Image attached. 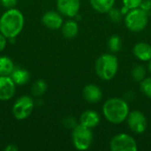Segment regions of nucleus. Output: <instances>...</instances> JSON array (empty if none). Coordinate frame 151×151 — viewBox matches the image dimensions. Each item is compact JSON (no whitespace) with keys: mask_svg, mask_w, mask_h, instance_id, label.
Instances as JSON below:
<instances>
[{"mask_svg":"<svg viewBox=\"0 0 151 151\" xmlns=\"http://www.w3.org/2000/svg\"><path fill=\"white\" fill-rule=\"evenodd\" d=\"M16 85H25L30 81V73L23 68H15L10 75Z\"/></svg>","mask_w":151,"mask_h":151,"instance_id":"obj_16","label":"nucleus"},{"mask_svg":"<svg viewBox=\"0 0 151 151\" xmlns=\"http://www.w3.org/2000/svg\"><path fill=\"white\" fill-rule=\"evenodd\" d=\"M62 35L66 39H73L74 38L79 32V25L77 21L73 19H68L63 23L62 27Z\"/></svg>","mask_w":151,"mask_h":151,"instance_id":"obj_15","label":"nucleus"},{"mask_svg":"<svg viewBox=\"0 0 151 151\" xmlns=\"http://www.w3.org/2000/svg\"><path fill=\"white\" fill-rule=\"evenodd\" d=\"M84 99L90 104L98 103L103 97V92L101 88L95 84L86 85L82 90Z\"/></svg>","mask_w":151,"mask_h":151,"instance_id":"obj_12","label":"nucleus"},{"mask_svg":"<svg viewBox=\"0 0 151 151\" xmlns=\"http://www.w3.org/2000/svg\"><path fill=\"white\" fill-rule=\"evenodd\" d=\"M81 0H57L58 11L65 17L74 18L80 11Z\"/></svg>","mask_w":151,"mask_h":151,"instance_id":"obj_9","label":"nucleus"},{"mask_svg":"<svg viewBox=\"0 0 151 151\" xmlns=\"http://www.w3.org/2000/svg\"><path fill=\"white\" fill-rule=\"evenodd\" d=\"M149 16L148 12L141 7L130 10L125 17V24L132 32H141L148 25Z\"/></svg>","mask_w":151,"mask_h":151,"instance_id":"obj_4","label":"nucleus"},{"mask_svg":"<svg viewBox=\"0 0 151 151\" xmlns=\"http://www.w3.org/2000/svg\"><path fill=\"white\" fill-rule=\"evenodd\" d=\"M34 108L35 102L33 98L28 96H22L15 101L12 111L16 119L24 120L31 115Z\"/></svg>","mask_w":151,"mask_h":151,"instance_id":"obj_6","label":"nucleus"},{"mask_svg":"<svg viewBox=\"0 0 151 151\" xmlns=\"http://www.w3.org/2000/svg\"><path fill=\"white\" fill-rule=\"evenodd\" d=\"M7 45V38L0 33V52L4 50Z\"/></svg>","mask_w":151,"mask_h":151,"instance_id":"obj_27","label":"nucleus"},{"mask_svg":"<svg viewBox=\"0 0 151 151\" xmlns=\"http://www.w3.org/2000/svg\"><path fill=\"white\" fill-rule=\"evenodd\" d=\"M19 148L15 144H9L4 148L5 151H18Z\"/></svg>","mask_w":151,"mask_h":151,"instance_id":"obj_29","label":"nucleus"},{"mask_svg":"<svg viewBox=\"0 0 151 151\" xmlns=\"http://www.w3.org/2000/svg\"><path fill=\"white\" fill-rule=\"evenodd\" d=\"M14 69V63L9 57H0V76H10Z\"/></svg>","mask_w":151,"mask_h":151,"instance_id":"obj_18","label":"nucleus"},{"mask_svg":"<svg viewBox=\"0 0 151 151\" xmlns=\"http://www.w3.org/2000/svg\"><path fill=\"white\" fill-rule=\"evenodd\" d=\"M149 62H150V63H149V70H150V72L151 73V59Z\"/></svg>","mask_w":151,"mask_h":151,"instance_id":"obj_30","label":"nucleus"},{"mask_svg":"<svg viewBox=\"0 0 151 151\" xmlns=\"http://www.w3.org/2000/svg\"><path fill=\"white\" fill-rule=\"evenodd\" d=\"M111 151H136L138 149L136 141L127 134L114 135L110 142Z\"/></svg>","mask_w":151,"mask_h":151,"instance_id":"obj_7","label":"nucleus"},{"mask_svg":"<svg viewBox=\"0 0 151 151\" xmlns=\"http://www.w3.org/2000/svg\"><path fill=\"white\" fill-rule=\"evenodd\" d=\"M146 76V70L143 65H137L132 70V77L135 81L141 82Z\"/></svg>","mask_w":151,"mask_h":151,"instance_id":"obj_21","label":"nucleus"},{"mask_svg":"<svg viewBox=\"0 0 151 151\" xmlns=\"http://www.w3.org/2000/svg\"><path fill=\"white\" fill-rule=\"evenodd\" d=\"M127 119V125L133 132L136 134H142L145 132L148 123L145 115L142 111H133L129 112Z\"/></svg>","mask_w":151,"mask_h":151,"instance_id":"obj_8","label":"nucleus"},{"mask_svg":"<svg viewBox=\"0 0 151 151\" xmlns=\"http://www.w3.org/2000/svg\"><path fill=\"white\" fill-rule=\"evenodd\" d=\"M47 90V83L43 80H36L31 88V93L35 97L42 96Z\"/></svg>","mask_w":151,"mask_h":151,"instance_id":"obj_19","label":"nucleus"},{"mask_svg":"<svg viewBox=\"0 0 151 151\" xmlns=\"http://www.w3.org/2000/svg\"><path fill=\"white\" fill-rule=\"evenodd\" d=\"M121 47H122V41H121V38L119 35H111L109 38V40H108V48L111 52L119 51Z\"/></svg>","mask_w":151,"mask_h":151,"instance_id":"obj_20","label":"nucleus"},{"mask_svg":"<svg viewBox=\"0 0 151 151\" xmlns=\"http://www.w3.org/2000/svg\"><path fill=\"white\" fill-rule=\"evenodd\" d=\"M124 7L128 9L129 11L134 8H138L141 6L143 0H122Z\"/></svg>","mask_w":151,"mask_h":151,"instance_id":"obj_24","label":"nucleus"},{"mask_svg":"<svg viewBox=\"0 0 151 151\" xmlns=\"http://www.w3.org/2000/svg\"><path fill=\"white\" fill-rule=\"evenodd\" d=\"M18 3V0H0V4L5 9L14 8Z\"/></svg>","mask_w":151,"mask_h":151,"instance_id":"obj_26","label":"nucleus"},{"mask_svg":"<svg viewBox=\"0 0 151 151\" xmlns=\"http://www.w3.org/2000/svg\"><path fill=\"white\" fill-rule=\"evenodd\" d=\"M129 112V106L127 103L118 97L108 99L103 107L104 118L111 124H121L127 119Z\"/></svg>","mask_w":151,"mask_h":151,"instance_id":"obj_2","label":"nucleus"},{"mask_svg":"<svg viewBox=\"0 0 151 151\" xmlns=\"http://www.w3.org/2000/svg\"><path fill=\"white\" fill-rule=\"evenodd\" d=\"M116 0H89L94 10L101 13H107L115 4Z\"/></svg>","mask_w":151,"mask_h":151,"instance_id":"obj_17","label":"nucleus"},{"mask_svg":"<svg viewBox=\"0 0 151 151\" xmlns=\"http://www.w3.org/2000/svg\"><path fill=\"white\" fill-rule=\"evenodd\" d=\"M62 16L63 15L58 11H48L42 15V22L49 29H59L64 23Z\"/></svg>","mask_w":151,"mask_h":151,"instance_id":"obj_11","label":"nucleus"},{"mask_svg":"<svg viewBox=\"0 0 151 151\" xmlns=\"http://www.w3.org/2000/svg\"><path fill=\"white\" fill-rule=\"evenodd\" d=\"M96 73L104 81H111L115 77L119 70V61L116 56L105 53L100 56L95 65Z\"/></svg>","mask_w":151,"mask_h":151,"instance_id":"obj_3","label":"nucleus"},{"mask_svg":"<svg viewBox=\"0 0 151 151\" xmlns=\"http://www.w3.org/2000/svg\"><path fill=\"white\" fill-rule=\"evenodd\" d=\"M16 84L10 76H0V101H8L13 97Z\"/></svg>","mask_w":151,"mask_h":151,"instance_id":"obj_10","label":"nucleus"},{"mask_svg":"<svg viewBox=\"0 0 151 151\" xmlns=\"http://www.w3.org/2000/svg\"><path fill=\"white\" fill-rule=\"evenodd\" d=\"M140 7L143 9L144 11L149 12L151 8V0H143Z\"/></svg>","mask_w":151,"mask_h":151,"instance_id":"obj_28","label":"nucleus"},{"mask_svg":"<svg viewBox=\"0 0 151 151\" xmlns=\"http://www.w3.org/2000/svg\"><path fill=\"white\" fill-rule=\"evenodd\" d=\"M100 116L99 114L92 110H88L82 112L80 118V124L88 127L94 128L97 127L100 123Z\"/></svg>","mask_w":151,"mask_h":151,"instance_id":"obj_13","label":"nucleus"},{"mask_svg":"<svg viewBox=\"0 0 151 151\" xmlns=\"http://www.w3.org/2000/svg\"><path fill=\"white\" fill-rule=\"evenodd\" d=\"M63 125L65 127L68 128V129H73L78 124H77V121L75 119V118L72 117V116H68V117H65L64 119H63Z\"/></svg>","mask_w":151,"mask_h":151,"instance_id":"obj_25","label":"nucleus"},{"mask_svg":"<svg viewBox=\"0 0 151 151\" xmlns=\"http://www.w3.org/2000/svg\"><path fill=\"white\" fill-rule=\"evenodd\" d=\"M24 24V15L19 9H7L0 17V33L7 39H14L21 33Z\"/></svg>","mask_w":151,"mask_h":151,"instance_id":"obj_1","label":"nucleus"},{"mask_svg":"<svg viewBox=\"0 0 151 151\" xmlns=\"http://www.w3.org/2000/svg\"><path fill=\"white\" fill-rule=\"evenodd\" d=\"M140 88L146 96L151 98V77L145 78L141 81Z\"/></svg>","mask_w":151,"mask_h":151,"instance_id":"obj_22","label":"nucleus"},{"mask_svg":"<svg viewBox=\"0 0 151 151\" xmlns=\"http://www.w3.org/2000/svg\"><path fill=\"white\" fill-rule=\"evenodd\" d=\"M93 133L91 128H88L81 124H78L72 133V140L74 148L78 150H88L93 142Z\"/></svg>","mask_w":151,"mask_h":151,"instance_id":"obj_5","label":"nucleus"},{"mask_svg":"<svg viewBox=\"0 0 151 151\" xmlns=\"http://www.w3.org/2000/svg\"><path fill=\"white\" fill-rule=\"evenodd\" d=\"M133 51L134 56L142 61H150L151 59V45L147 42H141L136 43Z\"/></svg>","mask_w":151,"mask_h":151,"instance_id":"obj_14","label":"nucleus"},{"mask_svg":"<svg viewBox=\"0 0 151 151\" xmlns=\"http://www.w3.org/2000/svg\"><path fill=\"white\" fill-rule=\"evenodd\" d=\"M109 14V18L113 21V22H119L122 19L123 13L121 12V10L115 8L114 6L107 12Z\"/></svg>","mask_w":151,"mask_h":151,"instance_id":"obj_23","label":"nucleus"}]
</instances>
